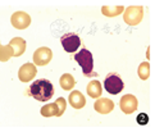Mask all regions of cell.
I'll return each instance as SVG.
<instances>
[{
	"label": "cell",
	"instance_id": "1",
	"mask_svg": "<svg viewBox=\"0 0 155 132\" xmlns=\"http://www.w3.org/2000/svg\"><path fill=\"white\" fill-rule=\"evenodd\" d=\"M30 94L38 101H48L54 95V86L49 80H37L31 85Z\"/></svg>",
	"mask_w": 155,
	"mask_h": 132
},
{
	"label": "cell",
	"instance_id": "2",
	"mask_svg": "<svg viewBox=\"0 0 155 132\" xmlns=\"http://www.w3.org/2000/svg\"><path fill=\"white\" fill-rule=\"evenodd\" d=\"M74 60L80 64V67L82 68V72L86 76H90L92 73L94 69V58L92 54L86 50V49H82L80 53H77L74 55Z\"/></svg>",
	"mask_w": 155,
	"mask_h": 132
},
{
	"label": "cell",
	"instance_id": "3",
	"mask_svg": "<svg viewBox=\"0 0 155 132\" xmlns=\"http://www.w3.org/2000/svg\"><path fill=\"white\" fill-rule=\"evenodd\" d=\"M104 87L109 94L117 95L123 90V81L120 80V77L118 74H109L104 81Z\"/></svg>",
	"mask_w": 155,
	"mask_h": 132
},
{
	"label": "cell",
	"instance_id": "4",
	"mask_svg": "<svg viewBox=\"0 0 155 132\" xmlns=\"http://www.w3.org/2000/svg\"><path fill=\"white\" fill-rule=\"evenodd\" d=\"M60 42H62V46L67 53H74L81 45L80 36H77L76 34H67L62 36Z\"/></svg>",
	"mask_w": 155,
	"mask_h": 132
},
{
	"label": "cell",
	"instance_id": "5",
	"mask_svg": "<svg viewBox=\"0 0 155 132\" xmlns=\"http://www.w3.org/2000/svg\"><path fill=\"white\" fill-rule=\"evenodd\" d=\"M136 107H137V100L135 99V96L126 95V96L122 97L120 108H122V111H123L124 113H127V114L132 113L134 111H136Z\"/></svg>",
	"mask_w": 155,
	"mask_h": 132
},
{
	"label": "cell",
	"instance_id": "6",
	"mask_svg": "<svg viewBox=\"0 0 155 132\" xmlns=\"http://www.w3.org/2000/svg\"><path fill=\"white\" fill-rule=\"evenodd\" d=\"M35 74H36V68L30 63L25 64L23 67L19 69V78H21V81H23V82L30 81Z\"/></svg>",
	"mask_w": 155,
	"mask_h": 132
},
{
	"label": "cell",
	"instance_id": "7",
	"mask_svg": "<svg viewBox=\"0 0 155 132\" xmlns=\"http://www.w3.org/2000/svg\"><path fill=\"white\" fill-rule=\"evenodd\" d=\"M12 22H13V25L17 27V28H26V27L28 26V23H30V17L26 13L18 12V13H15L13 15Z\"/></svg>",
	"mask_w": 155,
	"mask_h": 132
},
{
	"label": "cell",
	"instance_id": "8",
	"mask_svg": "<svg viewBox=\"0 0 155 132\" xmlns=\"http://www.w3.org/2000/svg\"><path fill=\"white\" fill-rule=\"evenodd\" d=\"M95 108H96V111L100 113H108L113 109V103L107 100V99H101V100L96 101Z\"/></svg>",
	"mask_w": 155,
	"mask_h": 132
},
{
	"label": "cell",
	"instance_id": "9",
	"mask_svg": "<svg viewBox=\"0 0 155 132\" xmlns=\"http://www.w3.org/2000/svg\"><path fill=\"white\" fill-rule=\"evenodd\" d=\"M69 101H71L72 105H73L74 108H77V109H80V108H82L85 105V97L77 91L73 92V94L69 96Z\"/></svg>",
	"mask_w": 155,
	"mask_h": 132
},
{
	"label": "cell",
	"instance_id": "10",
	"mask_svg": "<svg viewBox=\"0 0 155 132\" xmlns=\"http://www.w3.org/2000/svg\"><path fill=\"white\" fill-rule=\"evenodd\" d=\"M87 92H88V94H90L91 96H94V97L99 96V95L101 94V87H100V84H99L97 81L91 82V84L88 85V87H87Z\"/></svg>",
	"mask_w": 155,
	"mask_h": 132
},
{
	"label": "cell",
	"instance_id": "11",
	"mask_svg": "<svg viewBox=\"0 0 155 132\" xmlns=\"http://www.w3.org/2000/svg\"><path fill=\"white\" fill-rule=\"evenodd\" d=\"M60 85H62V87L64 90H69L73 87L74 85V80L72 78L71 74H64L62 78H60Z\"/></svg>",
	"mask_w": 155,
	"mask_h": 132
},
{
	"label": "cell",
	"instance_id": "12",
	"mask_svg": "<svg viewBox=\"0 0 155 132\" xmlns=\"http://www.w3.org/2000/svg\"><path fill=\"white\" fill-rule=\"evenodd\" d=\"M149 122V115L146 113H140L137 115V123L140 126H145Z\"/></svg>",
	"mask_w": 155,
	"mask_h": 132
}]
</instances>
